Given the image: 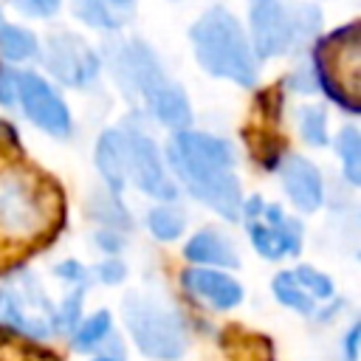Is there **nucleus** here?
Instances as JSON below:
<instances>
[{"label": "nucleus", "mask_w": 361, "mask_h": 361, "mask_svg": "<svg viewBox=\"0 0 361 361\" xmlns=\"http://www.w3.org/2000/svg\"><path fill=\"white\" fill-rule=\"evenodd\" d=\"M118 76L124 85L138 87V93L144 96L149 113L175 130H183L192 121V110H189V99L186 93L166 79V73L161 71L155 54L144 45V42H130L121 56H118Z\"/></svg>", "instance_id": "20e7f679"}, {"label": "nucleus", "mask_w": 361, "mask_h": 361, "mask_svg": "<svg viewBox=\"0 0 361 361\" xmlns=\"http://www.w3.org/2000/svg\"><path fill=\"white\" fill-rule=\"evenodd\" d=\"M0 54L14 62L31 59L37 54V37L20 25H3L0 28Z\"/></svg>", "instance_id": "a211bd4d"}, {"label": "nucleus", "mask_w": 361, "mask_h": 361, "mask_svg": "<svg viewBox=\"0 0 361 361\" xmlns=\"http://www.w3.org/2000/svg\"><path fill=\"white\" fill-rule=\"evenodd\" d=\"M358 336H361V327L353 324L350 333H347V338H344V347H347V358H350V361L358 358Z\"/></svg>", "instance_id": "c85d7f7f"}, {"label": "nucleus", "mask_w": 361, "mask_h": 361, "mask_svg": "<svg viewBox=\"0 0 361 361\" xmlns=\"http://www.w3.org/2000/svg\"><path fill=\"white\" fill-rule=\"evenodd\" d=\"M282 186L302 212H316L322 206V175L310 161L299 155L288 158L282 164Z\"/></svg>", "instance_id": "4468645a"}, {"label": "nucleus", "mask_w": 361, "mask_h": 361, "mask_svg": "<svg viewBox=\"0 0 361 361\" xmlns=\"http://www.w3.org/2000/svg\"><path fill=\"white\" fill-rule=\"evenodd\" d=\"M93 361H121V358H110V355H107V358H93Z\"/></svg>", "instance_id": "7c9ffc66"}, {"label": "nucleus", "mask_w": 361, "mask_h": 361, "mask_svg": "<svg viewBox=\"0 0 361 361\" xmlns=\"http://www.w3.org/2000/svg\"><path fill=\"white\" fill-rule=\"evenodd\" d=\"M299 127H302V135H305L307 144H313V147H324L327 144V116H324L322 107L302 110Z\"/></svg>", "instance_id": "b1692460"}, {"label": "nucleus", "mask_w": 361, "mask_h": 361, "mask_svg": "<svg viewBox=\"0 0 361 361\" xmlns=\"http://www.w3.org/2000/svg\"><path fill=\"white\" fill-rule=\"evenodd\" d=\"M183 254H186V259H192L197 265H228V268H234L240 262L231 243L223 240L217 231H197L186 243Z\"/></svg>", "instance_id": "f3484780"}, {"label": "nucleus", "mask_w": 361, "mask_h": 361, "mask_svg": "<svg viewBox=\"0 0 361 361\" xmlns=\"http://www.w3.org/2000/svg\"><path fill=\"white\" fill-rule=\"evenodd\" d=\"M45 68L62 82V85H90L99 73V59L87 48V42L76 34H51L45 39Z\"/></svg>", "instance_id": "6e6552de"}, {"label": "nucleus", "mask_w": 361, "mask_h": 361, "mask_svg": "<svg viewBox=\"0 0 361 361\" xmlns=\"http://www.w3.org/2000/svg\"><path fill=\"white\" fill-rule=\"evenodd\" d=\"M341 164H344V175L350 183H361V138L355 127H344L336 144Z\"/></svg>", "instance_id": "aec40b11"}, {"label": "nucleus", "mask_w": 361, "mask_h": 361, "mask_svg": "<svg viewBox=\"0 0 361 361\" xmlns=\"http://www.w3.org/2000/svg\"><path fill=\"white\" fill-rule=\"evenodd\" d=\"M31 299H39V290H37L34 279L25 282V290H23V293L14 290V288L0 290V324L14 327V330L23 333V336L42 338V336H48L51 324L28 310V302H31Z\"/></svg>", "instance_id": "f8f14e48"}, {"label": "nucleus", "mask_w": 361, "mask_h": 361, "mask_svg": "<svg viewBox=\"0 0 361 361\" xmlns=\"http://www.w3.org/2000/svg\"><path fill=\"white\" fill-rule=\"evenodd\" d=\"M14 90L17 99L25 110V116L45 133L62 138L71 133V113L65 107V102L54 93L51 85H45V79H39L37 73H20L14 79Z\"/></svg>", "instance_id": "1a4fd4ad"}, {"label": "nucleus", "mask_w": 361, "mask_h": 361, "mask_svg": "<svg viewBox=\"0 0 361 361\" xmlns=\"http://www.w3.org/2000/svg\"><path fill=\"white\" fill-rule=\"evenodd\" d=\"M192 45L200 68L212 76L228 79L243 87L257 82V56L231 11L209 8L192 25Z\"/></svg>", "instance_id": "f03ea898"}, {"label": "nucleus", "mask_w": 361, "mask_h": 361, "mask_svg": "<svg viewBox=\"0 0 361 361\" xmlns=\"http://www.w3.org/2000/svg\"><path fill=\"white\" fill-rule=\"evenodd\" d=\"M107 333H110V313H107V310H99V313H93L82 327H76L73 344H76L79 350H90V347H96Z\"/></svg>", "instance_id": "4be33fe9"}, {"label": "nucleus", "mask_w": 361, "mask_h": 361, "mask_svg": "<svg viewBox=\"0 0 361 361\" xmlns=\"http://www.w3.org/2000/svg\"><path fill=\"white\" fill-rule=\"evenodd\" d=\"M79 305H82V290H73V293L65 299L62 310L54 316V324H56L59 330H71V327L76 324V316H79Z\"/></svg>", "instance_id": "393cba45"}, {"label": "nucleus", "mask_w": 361, "mask_h": 361, "mask_svg": "<svg viewBox=\"0 0 361 361\" xmlns=\"http://www.w3.org/2000/svg\"><path fill=\"white\" fill-rule=\"evenodd\" d=\"M274 296L285 305V307H290V310H296V313H313V296H307L302 288H299V282L293 279V274L290 271H282V274H276L274 276Z\"/></svg>", "instance_id": "6ab92c4d"}, {"label": "nucleus", "mask_w": 361, "mask_h": 361, "mask_svg": "<svg viewBox=\"0 0 361 361\" xmlns=\"http://www.w3.org/2000/svg\"><path fill=\"white\" fill-rule=\"evenodd\" d=\"M248 20L254 37L251 51H257L259 56H279L288 51L290 39H296L293 20L279 0H251Z\"/></svg>", "instance_id": "9b49d317"}, {"label": "nucleus", "mask_w": 361, "mask_h": 361, "mask_svg": "<svg viewBox=\"0 0 361 361\" xmlns=\"http://www.w3.org/2000/svg\"><path fill=\"white\" fill-rule=\"evenodd\" d=\"M245 214L254 217V220H248V237L265 259H279L285 254L299 251L302 226L296 220L285 217L279 206H268L259 197H251L245 203Z\"/></svg>", "instance_id": "0eeeda50"}, {"label": "nucleus", "mask_w": 361, "mask_h": 361, "mask_svg": "<svg viewBox=\"0 0 361 361\" xmlns=\"http://www.w3.org/2000/svg\"><path fill=\"white\" fill-rule=\"evenodd\" d=\"M183 285L189 293H195L200 302H209L217 310H228V307L240 305V299H243V288L237 279H231L228 274H220V271H209V268L183 271Z\"/></svg>", "instance_id": "ddd939ff"}, {"label": "nucleus", "mask_w": 361, "mask_h": 361, "mask_svg": "<svg viewBox=\"0 0 361 361\" xmlns=\"http://www.w3.org/2000/svg\"><path fill=\"white\" fill-rule=\"evenodd\" d=\"M313 62L322 90L347 113H358V25L350 23L322 39L313 51Z\"/></svg>", "instance_id": "39448f33"}, {"label": "nucleus", "mask_w": 361, "mask_h": 361, "mask_svg": "<svg viewBox=\"0 0 361 361\" xmlns=\"http://www.w3.org/2000/svg\"><path fill=\"white\" fill-rule=\"evenodd\" d=\"M124 152H127V175H133L135 186L155 197V200H175V186L166 178L164 166H161V155L158 147L152 144L149 135L144 133H130L124 135Z\"/></svg>", "instance_id": "9d476101"}, {"label": "nucleus", "mask_w": 361, "mask_h": 361, "mask_svg": "<svg viewBox=\"0 0 361 361\" xmlns=\"http://www.w3.org/2000/svg\"><path fill=\"white\" fill-rule=\"evenodd\" d=\"M124 322L144 355L158 361H172L183 355L186 330L175 310L133 293L124 299Z\"/></svg>", "instance_id": "423d86ee"}, {"label": "nucleus", "mask_w": 361, "mask_h": 361, "mask_svg": "<svg viewBox=\"0 0 361 361\" xmlns=\"http://www.w3.org/2000/svg\"><path fill=\"white\" fill-rule=\"evenodd\" d=\"M56 276H62L68 282H85V268L79 262H62V265H56Z\"/></svg>", "instance_id": "cd10ccee"}, {"label": "nucleus", "mask_w": 361, "mask_h": 361, "mask_svg": "<svg viewBox=\"0 0 361 361\" xmlns=\"http://www.w3.org/2000/svg\"><path fill=\"white\" fill-rule=\"evenodd\" d=\"M147 226H149L152 237H158V240H175L183 231V214L178 209H172V206H155L149 212V217H147Z\"/></svg>", "instance_id": "412c9836"}, {"label": "nucleus", "mask_w": 361, "mask_h": 361, "mask_svg": "<svg viewBox=\"0 0 361 361\" xmlns=\"http://www.w3.org/2000/svg\"><path fill=\"white\" fill-rule=\"evenodd\" d=\"M99 243L107 248V251H118V245H121V240L113 234V240H110V234H99Z\"/></svg>", "instance_id": "c756f323"}, {"label": "nucleus", "mask_w": 361, "mask_h": 361, "mask_svg": "<svg viewBox=\"0 0 361 361\" xmlns=\"http://www.w3.org/2000/svg\"><path fill=\"white\" fill-rule=\"evenodd\" d=\"M3 25H6V20H3V11H0V28H3Z\"/></svg>", "instance_id": "2f4dec72"}, {"label": "nucleus", "mask_w": 361, "mask_h": 361, "mask_svg": "<svg viewBox=\"0 0 361 361\" xmlns=\"http://www.w3.org/2000/svg\"><path fill=\"white\" fill-rule=\"evenodd\" d=\"M48 183L23 164H0V240L31 243L48 231Z\"/></svg>", "instance_id": "7ed1b4c3"}, {"label": "nucleus", "mask_w": 361, "mask_h": 361, "mask_svg": "<svg viewBox=\"0 0 361 361\" xmlns=\"http://www.w3.org/2000/svg\"><path fill=\"white\" fill-rule=\"evenodd\" d=\"M11 3L28 17H51L62 6V0H11Z\"/></svg>", "instance_id": "a878e982"}, {"label": "nucleus", "mask_w": 361, "mask_h": 361, "mask_svg": "<svg viewBox=\"0 0 361 361\" xmlns=\"http://www.w3.org/2000/svg\"><path fill=\"white\" fill-rule=\"evenodd\" d=\"M135 0H73V14L102 31L121 28L133 20Z\"/></svg>", "instance_id": "2eb2a0df"}, {"label": "nucleus", "mask_w": 361, "mask_h": 361, "mask_svg": "<svg viewBox=\"0 0 361 361\" xmlns=\"http://www.w3.org/2000/svg\"><path fill=\"white\" fill-rule=\"evenodd\" d=\"M169 164L197 200L212 206L226 220L240 217L243 195L234 175V152L228 141L206 133L178 130L169 144Z\"/></svg>", "instance_id": "f257e3e1"}, {"label": "nucleus", "mask_w": 361, "mask_h": 361, "mask_svg": "<svg viewBox=\"0 0 361 361\" xmlns=\"http://www.w3.org/2000/svg\"><path fill=\"white\" fill-rule=\"evenodd\" d=\"M293 274V279L299 282V288L307 293V296H313V299H327V296H333V282H330V276H324L322 271H316V268H310V265H299L296 271H290Z\"/></svg>", "instance_id": "5701e85b"}, {"label": "nucleus", "mask_w": 361, "mask_h": 361, "mask_svg": "<svg viewBox=\"0 0 361 361\" xmlns=\"http://www.w3.org/2000/svg\"><path fill=\"white\" fill-rule=\"evenodd\" d=\"M124 276H127V268H124L118 259H107V262L99 265V279L107 282V285H116V282H121Z\"/></svg>", "instance_id": "bb28decb"}, {"label": "nucleus", "mask_w": 361, "mask_h": 361, "mask_svg": "<svg viewBox=\"0 0 361 361\" xmlns=\"http://www.w3.org/2000/svg\"><path fill=\"white\" fill-rule=\"evenodd\" d=\"M96 166L104 175L107 186L113 192L124 189L127 180V152H124V133L118 130H104L99 144H96Z\"/></svg>", "instance_id": "dca6fc26"}]
</instances>
